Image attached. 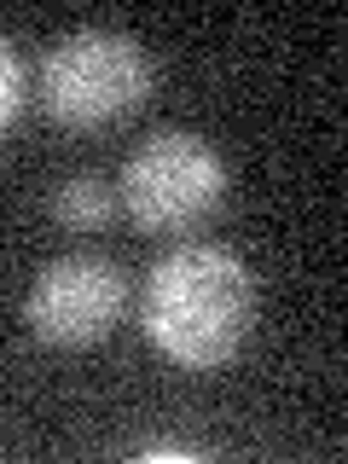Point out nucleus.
Here are the masks:
<instances>
[{
    "mask_svg": "<svg viewBox=\"0 0 348 464\" xmlns=\"http://www.w3.org/2000/svg\"><path fill=\"white\" fill-rule=\"evenodd\" d=\"M140 325L186 372L227 366L256 325V279L227 244H180L145 273Z\"/></svg>",
    "mask_w": 348,
    "mask_h": 464,
    "instance_id": "f257e3e1",
    "label": "nucleus"
},
{
    "mask_svg": "<svg viewBox=\"0 0 348 464\" xmlns=\"http://www.w3.org/2000/svg\"><path fill=\"white\" fill-rule=\"evenodd\" d=\"M151 93V58L122 29H70L41 58V99L64 128H105Z\"/></svg>",
    "mask_w": 348,
    "mask_h": 464,
    "instance_id": "f03ea898",
    "label": "nucleus"
},
{
    "mask_svg": "<svg viewBox=\"0 0 348 464\" xmlns=\"http://www.w3.org/2000/svg\"><path fill=\"white\" fill-rule=\"evenodd\" d=\"M227 198V163L203 134L157 128L122 163V209L140 232H186L209 221Z\"/></svg>",
    "mask_w": 348,
    "mask_h": 464,
    "instance_id": "7ed1b4c3",
    "label": "nucleus"
},
{
    "mask_svg": "<svg viewBox=\"0 0 348 464\" xmlns=\"http://www.w3.org/2000/svg\"><path fill=\"white\" fill-rule=\"evenodd\" d=\"M128 314V273L105 256H58L35 273L24 319L53 348H87L111 337Z\"/></svg>",
    "mask_w": 348,
    "mask_h": 464,
    "instance_id": "20e7f679",
    "label": "nucleus"
},
{
    "mask_svg": "<svg viewBox=\"0 0 348 464\" xmlns=\"http://www.w3.org/2000/svg\"><path fill=\"white\" fill-rule=\"evenodd\" d=\"M53 215H58L64 227H76V232L105 227V221H111V186H105V180H93V174H76V180L58 186Z\"/></svg>",
    "mask_w": 348,
    "mask_h": 464,
    "instance_id": "39448f33",
    "label": "nucleus"
},
{
    "mask_svg": "<svg viewBox=\"0 0 348 464\" xmlns=\"http://www.w3.org/2000/svg\"><path fill=\"white\" fill-rule=\"evenodd\" d=\"M18 105H24V64L12 53V41L0 35V128L18 116Z\"/></svg>",
    "mask_w": 348,
    "mask_h": 464,
    "instance_id": "423d86ee",
    "label": "nucleus"
},
{
    "mask_svg": "<svg viewBox=\"0 0 348 464\" xmlns=\"http://www.w3.org/2000/svg\"><path fill=\"white\" fill-rule=\"evenodd\" d=\"M140 459H163V464H192V447H140Z\"/></svg>",
    "mask_w": 348,
    "mask_h": 464,
    "instance_id": "0eeeda50",
    "label": "nucleus"
}]
</instances>
